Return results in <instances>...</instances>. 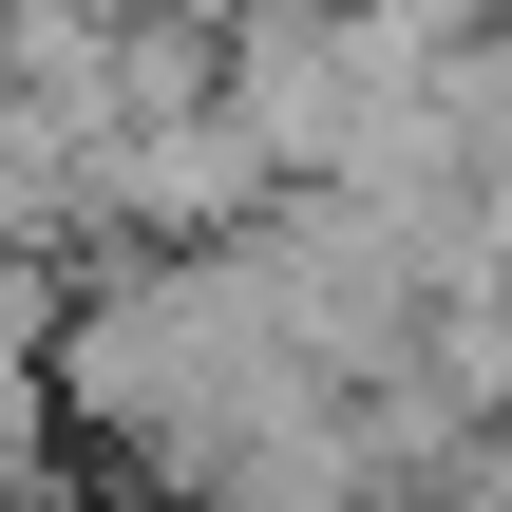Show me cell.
I'll return each instance as SVG.
<instances>
[{
	"instance_id": "cell-1",
	"label": "cell",
	"mask_w": 512,
	"mask_h": 512,
	"mask_svg": "<svg viewBox=\"0 0 512 512\" xmlns=\"http://www.w3.org/2000/svg\"><path fill=\"white\" fill-rule=\"evenodd\" d=\"M304 380L247 228L209 247H76V323H57V418L133 475V494H209V456L247 437V399Z\"/></svg>"
}]
</instances>
